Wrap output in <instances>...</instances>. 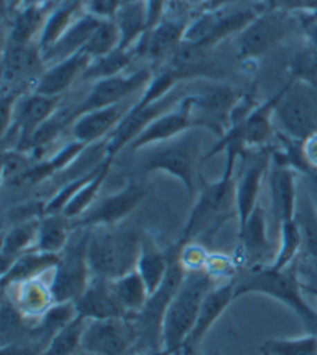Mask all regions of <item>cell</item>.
Returning <instances> with one entry per match:
<instances>
[{"mask_svg":"<svg viewBox=\"0 0 317 355\" xmlns=\"http://www.w3.org/2000/svg\"><path fill=\"white\" fill-rule=\"evenodd\" d=\"M235 163L224 166L223 175L215 182L201 183L194 207L184 223L180 241L183 244H208L229 220H237L235 203Z\"/></svg>","mask_w":317,"mask_h":355,"instance_id":"1","label":"cell"},{"mask_svg":"<svg viewBox=\"0 0 317 355\" xmlns=\"http://www.w3.org/2000/svg\"><path fill=\"white\" fill-rule=\"evenodd\" d=\"M144 153L141 171L144 174L163 173L181 183L189 196L195 197L203 183L204 163L201 129H192L166 143L140 150Z\"/></svg>","mask_w":317,"mask_h":355,"instance_id":"2","label":"cell"},{"mask_svg":"<svg viewBox=\"0 0 317 355\" xmlns=\"http://www.w3.org/2000/svg\"><path fill=\"white\" fill-rule=\"evenodd\" d=\"M220 281L206 270L186 272L184 279L166 307L161 324V349L178 355L192 332L201 302Z\"/></svg>","mask_w":317,"mask_h":355,"instance_id":"3","label":"cell"},{"mask_svg":"<svg viewBox=\"0 0 317 355\" xmlns=\"http://www.w3.org/2000/svg\"><path fill=\"white\" fill-rule=\"evenodd\" d=\"M244 295H263V297L275 300L291 309L307 327L317 320V312L308 304L294 266L282 268V270H277L271 266L248 270L240 281H235V300Z\"/></svg>","mask_w":317,"mask_h":355,"instance_id":"4","label":"cell"},{"mask_svg":"<svg viewBox=\"0 0 317 355\" xmlns=\"http://www.w3.org/2000/svg\"><path fill=\"white\" fill-rule=\"evenodd\" d=\"M143 233L132 228H91L89 262L91 273L107 279L135 270Z\"/></svg>","mask_w":317,"mask_h":355,"instance_id":"5","label":"cell"},{"mask_svg":"<svg viewBox=\"0 0 317 355\" xmlns=\"http://www.w3.org/2000/svg\"><path fill=\"white\" fill-rule=\"evenodd\" d=\"M275 100L277 92L268 100L262 101L242 121L230 124L226 132L219 137V141L214 144L212 149H209V153L204 155V162L224 153L226 162L237 163L244 154L273 146L277 134L274 124Z\"/></svg>","mask_w":317,"mask_h":355,"instance_id":"6","label":"cell"},{"mask_svg":"<svg viewBox=\"0 0 317 355\" xmlns=\"http://www.w3.org/2000/svg\"><path fill=\"white\" fill-rule=\"evenodd\" d=\"M305 16L287 11L263 10L253 22L234 37L235 56L240 62L255 61L285 42L296 33L303 31Z\"/></svg>","mask_w":317,"mask_h":355,"instance_id":"7","label":"cell"},{"mask_svg":"<svg viewBox=\"0 0 317 355\" xmlns=\"http://www.w3.org/2000/svg\"><path fill=\"white\" fill-rule=\"evenodd\" d=\"M237 0H226L212 8L204 10L189 22L184 41L212 50L228 37H235L263 11L260 3L242 6Z\"/></svg>","mask_w":317,"mask_h":355,"instance_id":"8","label":"cell"},{"mask_svg":"<svg viewBox=\"0 0 317 355\" xmlns=\"http://www.w3.org/2000/svg\"><path fill=\"white\" fill-rule=\"evenodd\" d=\"M90 233L91 228H82L81 236L70 239L69 245L59 254V262L50 278L55 304L76 302L93 278L89 262Z\"/></svg>","mask_w":317,"mask_h":355,"instance_id":"9","label":"cell"},{"mask_svg":"<svg viewBox=\"0 0 317 355\" xmlns=\"http://www.w3.org/2000/svg\"><path fill=\"white\" fill-rule=\"evenodd\" d=\"M274 124L277 132L294 140H305L317 132V92L288 80L277 90Z\"/></svg>","mask_w":317,"mask_h":355,"instance_id":"10","label":"cell"},{"mask_svg":"<svg viewBox=\"0 0 317 355\" xmlns=\"http://www.w3.org/2000/svg\"><path fill=\"white\" fill-rule=\"evenodd\" d=\"M39 42L3 45L2 94L24 96L35 92L39 78L47 70Z\"/></svg>","mask_w":317,"mask_h":355,"instance_id":"11","label":"cell"},{"mask_svg":"<svg viewBox=\"0 0 317 355\" xmlns=\"http://www.w3.org/2000/svg\"><path fill=\"white\" fill-rule=\"evenodd\" d=\"M61 107L62 96H47L31 92L19 98L10 126L2 132L3 143L6 144L10 140V146L5 149L26 153L31 138Z\"/></svg>","mask_w":317,"mask_h":355,"instance_id":"12","label":"cell"},{"mask_svg":"<svg viewBox=\"0 0 317 355\" xmlns=\"http://www.w3.org/2000/svg\"><path fill=\"white\" fill-rule=\"evenodd\" d=\"M240 95L228 84L209 80L200 87H189V100L198 129L221 137L229 128V118Z\"/></svg>","mask_w":317,"mask_h":355,"instance_id":"13","label":"cell"},{"mask_svg":"<svg viewBox=\"0 0 317 355\" xmlns=\"http://www.w3.org/2000/svg\"><path fill=\"white\" fill-rule=\"evenodd\" d=\"M147 194L149 188L144 183L129 180L120 191L96 200L87 213L71 220L73 230L118 227L141 205Z\"/></svg>","mask_w":317,"mask_h":355,"instance_id":"14","label":"cell"},{"mask_svg":"<svg viewBox=\"0 0 317 355\" xmlns=\"http://www.w3.org/2000/svg\"><path fill=\"white\" fill-rule=\"evenodd\" d=\"M271 168V148L253 150L240 157L235 171V203L239 230L244 227L251 214L260 205L259 197L265 177Z\"/></svg>","mask_w":317,"mask_h":355,"instance_id":"15","label":"cell"},{"mask_svg":"<svg viewBox=\"0 0 317 355\" xmlns=\"http://www.w3.org/2000/svg\"><path fill=\"white\" fill-rule=\"evenodd\" d=\"M138 343L132 317L89 320L85 323L81 349L93 355H125Z\"/></svg>","mask_w":317,"mask_h":355,"instance_id":"16","label":"cell"},{"mask_svg":"<svg viewBox=\"0 0 317 355\" xmlns=\"http://www.w3.org/2000/svg\"><path fill=\"white\" fill-rule=\"evenodd\" d=\"M152 76H154L152 69H140L132 71V73H121L95 81L87 96L73 107L75 120L85 112L115 106V104L130 100L138 92L146 89Z\"/></svg>","mask_w":317,"mask_h":355,"instance_id":"17","label":"cell"},{"mask_svg":"<svg viewBox=\"0 0 317 355\" xmlns=\"http://www.w3.org/2000/svg\"><path fill=\"white\" fill-rule=\"evenodd\" d=\"M275 252H273L268 236V219L265 208L259 205L251 214L244 227L239 230V250L235 261L239 266L246 267V270L271 266Z\"/></svg>","mask_w":317,"mask_h":355,"instance_id":"18","label":"cell"},{"mask_svg":"<svg viewBox=\"0 0 317 355\" xmlns=\"http://www.w3.org/2000/svg\"><path fill=\"white\" fill-rule=\"evenodd\" d=\"M192 129L198 128L192 115V106H190L188 89L186 95L178 103V106L163 114L161 116H158L154 123H150L127 149L132 150V153H140V150L155 146V144L174 140V138Z\"/></svg>","mask_w":317,"mask_h":355,"instance_id":"19","label":"cell"},{"mask_svg":"<svg viewBox=\"0 0 317 355\" xmlns=\"http://www.w3.org/2000/svg\"><path fill=\"white\" fill-rule=\"evenodd\" d=\"M189 19L178 16H164L154 28L146 33L138 44V58H147L155 70L167 61L178 45L184 41Z\"/></svg>","mask_w":317,"mask_h":355,"instance_id":"20","label":"cell"},{"mask_svg":"<svg viewBox=\"0 0 317 355\" xmlns=\"http://www.w3.org/2000/svg\"><path fill=\"white\" fill-rule=\"evenodd\" d=\"M233 301H235V279L220 282L214 288H210L201 302L192 332L184 341L178 355H197L198 346L206 338L210 329L215 326Z\"/></svg>","mask_w":317,"mask_h":355,"instance_id":"21","label":"cell"},{"mask_svg":"<svg viewBox=\"0 0 317 355\" xmlns=\"http://www.w3.org/2000/svg\"><path fill=\"white\" fill-rule=\"evenodd\" d=\"M136 100H127L115 106L96 109L85 112L79 115L73 126H71V135L73 140L91 146L101 140H107L111 132L118 128V124L123 121L125 114L132 109Z\"/></svg>","mask_w":317,"mask_h":355,"instance_id":"22","label":"cell"},{"mask_svg":"<svg viewBox=\"0 0 317 355\" xmlns=\"http://www.w3.org/2000/svg\"><path fill=\"white\" fill-rule=\"evenodd\" d=\"M160 69H167L181 83H190L194 80L209 81L215 73V62L209 49L183 41Z\"/></svg>","mask_w":317,"mask_h":355,"instance_id":"23","label":"cell"},{"mask_svg":"<svg viewBox=\"0 0 317 355\" xmlns=\"http://www.w3.org/2000/svg\"><path fill=\"white\" fill-rule=\"evenodd\" d=\"M299 174L294 169L283 166L271 160L269 168V197L271 211L275 222L282 225L285 222L296 220L297 203H299V188H297Z\"/></svg>","mask_w":317,"mask_h":355,"instance_id":"24","label":"cell"},{"mask_svg":"<svg viewBox=\"0 0 317 355\" xmlns=\"http://www.w3.org/2000/svg\"><path fill=\"white\" fill-rule=\"evenodd\" d=\"M91 61L93 59L85 51H79L73 56L48 65L47 70L39 78L35 92L47 96H64L65 92L71 89V85L82 80Z\"/></svg>","mask_w":317,"mask_h":355,"instance_id":"25","label":"cell"},{"mask_svg":"<svg viewBox=\"0 0 317 355\" xmlns=\"http://www.w3.org/2000/svg\"><path fill=\"white\" fill-rule=\"evenodd\" d=\"M75 307L79 317L87 321L125 317L120 302L116 300L111 279L102 278V276L93 275L81 298L75 302Z\"/></svg>","mask_w":317,"mask_h":355,"instance_id":"26","label":"cell"},{"mask_svg":"<svg viewBox=\"0 0 317 355\" xmlns=\"http://www.w3.org/2000/svg\"><path fill=\"white\" fill-rule=\"evenodd\" d=\"M102 21L104 17L85 10L73 22V25L57 39L56 44H53L48 50L42 51L47 65L59 62L65 58L73 56L79 53V51H82L85 45L89 44L91 36L95 35L99 25L102 24Z\"/></svg>","mask_w":317,"mask_h":355,"instance_id":"27","label":"cell"},{"mask_svg":"<svg viewBox=\"0 0 317 355\" xmlns=\"http://www.w3.org/2000/svg\"><path fill=\"white\" fill-rule=\"evenodd\" d=\"M170 267V245L161 247L158 241L149 233H143L140 256H138L135 270L146 282L149 293L154 295L166 281Z\"/></svg>","mask_w":317,"mask_h":355,"instance_id":"28","label":"cell"},{"mask_svg":"<svg viewBox=\"0 0 317 355\" xmlns=\"http://www.w3.org/2000/svg\"><path fill=\"white\" fill-rule=\"evenodd\" d=\"M42 278L25 281L21 284L8 287L10 291H15L12 297L3 293L12 301V304L17 307V311L24 315L25 320H33L35 323H37L55 306L50 282H45ZM2 291H5V288H2Z\"/></svg>","mask_w":317,"mask_h":355,"instance_id":"29","label":"cell"},{"mask_svg":"<svg viewBox=\"0 0 317 355\" xmlns=\"http://www.w3.org/2000/svg\"><path fill=\"white\" fill-rule=\"evenodd\" d=\"M59 262V254L44 253L33 248L30 252L19 256L16 261L2 270V288L21 284L25 281L42 278L55 270Z\"/></svg>","mask_w":317,"mask_h":355,"instance_id":"30","label":"cell"},{"mask_svg":"<svg viewBox=\"0 0 317 355\" xmlns=\"http://www.w3.org/2000/svg\"><path fill=\"white\" fill-rule=\"evenodd\" d=\"M111 19L121 33V49H136L149 31L147 6L144 0H121Z\"/></svg>","mask_w":317,"mask_h":355,"instance_id":"31","label":"cell"},{"mask_svg":"<svg viewBox=\"0 0 317 355\" xmlns=\"http://www.w3.org/2000/svg\"><path fill=\"white\" fill-rule=\"evenodd\" d=\"M39 222H41V216L25 218L21 222H16L15 225H11L8 232L3 234L2 248H0L3 267L2 270H5L19 256L36 248Z\"/></svg>","mask_w":317,"mask_h":355,"instance_id":"32","label":"cell"},{"mask_svg":"<svg viewBox=\"0 0 317 355\" xmlns=\"http://www.w3.org/2000/svg\"><path fill=\"white\" fill-rule=\"evenodd\" d=\"M85 10H87V6L82 0H62V2L53 5L41 37H39V45H41L42 51L48 50L53 44H56L57 39L73 25Z\"/></svg>","mask_w":317,"mask_h":355,"instance_id":"33","label":"cell"},{"mask_svg":"<svg viewBox=\"0 0 317 355\" xmlns=\"http://www.w3.org/2000/svg\"><path fill=\"white\" fill-rule=\"evenodd\" d=\"M114 159H109V157H102L101 162H99L96 166L91 171L90 179L84 183V185L79 188V191L75 194L73 199L64 209V216H67L69 219L75 220L81 218L84 213H87L89 209L95 205L98 200V194L101 191L104 182L107 180L111 166H114Z\"/></svg>","mask_w":317,"mask_h":355,"instance_id":"34","label":"cell"},{"mask_svg":"<svg viewBox=\"0 0 317 355\" xmlns=\"http://www.w3.org/2000/svg\"><path fill=\"white\" fill-rule=\"evenodd\" d=\"M73 223L62 213L41 216L36 239V250L44 253L61 254L71 239Z\"/></svg>","mask_w":317,"mask_h":355,"instance_id":"35","label":"cell"},{"mask_svg":"<svg viewBox=\"0 0 317 355\" xmlns=\"http://www.w3.org/2000/svg\"><path fill=\"white\" fill-rule=\"evenodd\" d=\"M53 5L41 8H26L12 11L10 33L6 42L12 44H31L39 42L41 33L47 22V17Z\"/></svg>","mask_w":317,"mask_h":355,"instance_id":"36","label":"cell"},{"mask_svg":"<svg viewBox=\"0 0 317 355\" xmlns=\"http://www.w3.org/2000/svg\"><path fill=\"white\" fill-rule=\"evenodd\" d=\"M116 300L120 302L125 317H136L143 312L150 298L149 288L136 270L125 273L120 278L111 279Z\"/></svg>","mask_w":317,"mask_h":355,"instance_id":"37","label":"cell"},{"mask_svg":"<svg viewBox=\"0 0 317 355\" xmlns=\"http://www.w3.org/2000/svg\"><path fill=\"white\" fill-rule=\"evenodd\" d=\"M138 58L136 49H116L111 53L96 58L89 65L87 71H85L82 80L84 81H99L104 78L116 76L125 73V70L130 67V64Z\"/></svg>","mask_w":317,"mask_h":355,"instance_id":"38","label":"cell"},{"mask_svg":"<svg viewBox=\"0 0 317 355\" xmlns=\"http://www.w3.org/2000/svg\"><path fill=\"white\" fill-rule=\"evenodd\" d=\"M288 73L289 81L303 84L317 92V51L305 39L289 58Z\"/></svg>","mask_w":317,"mask_h":355,"instance_id":"39","label":"cell"},{"mask_svg":"<svg viewBox=\"0 0 317 355\" xmlns=\"http://www.w3.org/2000/svg\"><path fill=\"white\" fill-rule=\"evenodd\" d=\"M302 247V232L297 220L282 223V225H279V245H277L274 261L271 262V267L277 268V270L291 267L296 259L300 256Z\"/></svg>","mask_w":317,"mask_h":355,"instance_id":"40","label":"cell"},{"mask_svg":"<svg viewBox=\"0 0 317 355\" xmlns=\"http://www.w3.org/2000/svg\"><path fill=\"white\" fill-rule=\"evenodd\" d=\"M85 323H87V320L78 315L67 326L53 335L48 345L44 347L39 355H76L81 351V340Z\"/></svg>","mask_w":317,"mask_h":355,"instance_id":"41","label":"cell"},{"mask_svg":"<svg viewBox=\"0 0 317 355\" xmlns=\"http://www.w3.org/2000/svg\"><path fill=\"white\" fill-rule=\"evenodd\" d=\"M262 355H317V335L309 332L300 337L269 338L260 346Z\"/></svg>","mask_w":317,"mask_h":355,"instance_id":"42","label":"cell"},{"mask_svg":"<svg viewBox=\"0 0 317 355\" xmlns=\"http://www.w3.org/2000/svg\"><path fill=\"white\" fill-rule=\"evenodd\" d=\"M121 47V33L114 19H104L99 25L95 35L91 36L89 44L85 45V51L91 59L101 58L111 53Z\"/></svg>","mask_w":317,"mask_h":355,"instance_id":"43","label":"cell"},{"mask_svg":"<svg viewBox=\"0 0 317 355\" xmlns=\"http://www.w3.org/2000/svg\"><path fill=\"white\" fill-rule=\"evenodd\" d=\"M293 266L303 292L317 297V258L300 253Z\"/></svg>","mask_w":317,"mask_h":355,"instance_id":"44","label":"cell"},{"mask_svg":"<svg viewBox=\"0 0 317 355\" xmlns=\"http://www.w3.org/2000/svg\"><path fill=\"white\" fill-rule=\"evenodd\" d=\"M181 242V241H180ZM208 250L204 248L203 244H198V242H188V244H183L181 242V248H180V262L183 268L186 272H198V270H204L209 259Z\"/></svg>","mask_w":317,"mask_h":355,"instance_id":"45","label":"cell"},{"mask_svg":"<svg viewBox=\"0 0 317 355\" xmlns=\"http://www.w3.org/2000/svg\"><path fill=\"white\" fill-rule=\"evenodd\" d=\"M259 3L263 10L287 11L308 17L317 15V0H259Z\"/></svg>","mask_w":317,"mask_h":355,"instance_id":"46","label":"cell"},{"mask_svg":"<svg viewBox=\"0 0 317 355\" xmlns=\"http://www.w3.org/2000/svg\"><path fill=\"white\" fill-rule=\"evenodd\" d=\"M302 153L308 166V174L317 171V132L302 140Z\"/></svg>","mask_w":317,"mask_h":355,"instance_id":"47","label":"cell"},{"mask_svg":"<svg viewBox=\"0 0 317 355\" xmlns=\"http://www.w3.org/2000/svg\"><path fill=\"white\" fill-rule=\"evenodd\" d=\"M147 6V17H149V30L161 21L166 15L170 0H144Z\"/></svg>","mask_w":317,"mask_h":355,"instance_id":"48","label":"cell"},{"mask_svg":"<svg viewBox=\"0 0 317 355\" xmlns=\"http://www.w3.org/2000/svg\"><path fill=\"white\" fill-rule=\"evenodd\" d=\"M302 36L317 51V19H311V17L305 16Z\"/></svg>","mask_w":317,"mask_h":355,"instance_id":"49","label":"cell"},{"mask_svg":"<svg viewBox=\"0 0 317 355\" xmlns=\"http://www.w3.org/2000/svg\"><path fill=\"white\" fill-rule=\"evenodd\" d=\"M303 177H305V180H307V193L317 211V171H313V173H309Z\"/></svg>","mask_w":317,"mask_h":355,"instance_id":"50","label":"cell"},{"mask_svg":"<svg viewBox=\"0 0 317 355\" xmlns=\"http://www.w3.org/2000/svg\"><path fill=\"white\" fill-rule=\"evenodd\" d=\"M53 5V0H16L15 6L11 11L15 10H26V8H41V6H50Z\"/></svg>","mask_w":317,"mask_h":355,"instance_id":"51","label":"cell"},{"mask_svg":"<svg viewBox=\"0 0 317 355\" xmlns=\"http://www.w3.org/2000/svg\"><path fill=\"white\" fill-rule=\"evenodd\" d=\"M5 3H6V8H8V10H12V6H15L16 0H5Z\"/></svg>","mask_w":317,"mask_h":355,"instance_id":"52","label":"cell"},{"mask_svg":"<svg viewBox=\"0 0 317 355\" xmlns=\"http://www.w3.org/2000/svg\"><path fill=\"white\" fill-rule=\"evenodd\" d=\"M134 355H161V351H156V352H138Z\"/></svg>","mask_w":317,"mask_h":355,"instance_id":"53","label":"cell"},{"mask_svg":"<svg viewBox=\"0 0 317 355\" xmlns=\"http://www.w3.org/2000/svg\"><path fill=\"white\" fill-rule=\"evenodd\" d=\"M308 329H309V331H311L313 334H316V335H317V320H316V321H314V323H313L311 326H309Z\"/></svg>","mask_w":317,"mask_h":355,"instance_id":"54","label":"cell"},{"mask_svg":"<svg viewBox=\"0 0 317 355\" xmlns=\"http://www.w3.org/2000/svg\"><path fill=\"white\" fill-rule=\"evenodd\" d=\"M76 355H93V354H89V352H85V351H82V349H81V351H79Z\"/></svg>","mask_w":317,"mask_h":355,"instance_id":"55","label":"cell"},{"mask_svg":"<svg viewBox=\"0 0 317 355\" xmlns=\"http://www.w3.org/2000/svg\"><path fill=\"white\" fill-rule=\"evenodd\" d=\"M203 355H220V352L212 351V352H208V354H203Z\"/></svg>","mask_w":317,"mask_h":355,"instance_id":"56","label":"cell"},{"mask_svg":"<svg viewBox=\"0 0 317 355\" xmlns=\"http://www.w3.org/2000/svg\"><path fill=\"white\" fill-rule=\"evenodd\" d=\"M161 355H172V354H169V352H164V351L161 349Z\"/></svg>","mask_w":317,"mask_h":355,"instance_id":"57","label":"cell"}]
</instances>
